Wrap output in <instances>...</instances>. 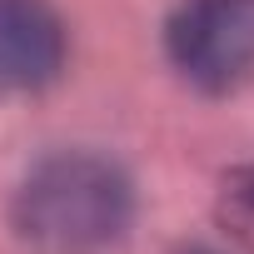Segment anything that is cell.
I'll return each instance as SVG.
<instances>
[{"mask_svg":"<svg viewBox=\"0 0 254 254\" xmlns=\"http://www.w3.org/2000/svg\"><path fill=\"white\" fill-rule=\"evenodd\" d=\"M135 214V190L105 155H55L15 194V229L40 254H100Z\"/></svg>","mask_w":254,"mask_h":254,"instance_id":"6da1fadb","label":"cell"},{"mask_svg":"<svg viewBox=\"0 0 254 254\" xmlns=\"http://www.w3.org/2000/svg\"><path fill=\"white\" fill-rule=\"evenodd\" d=\"M170 65L209 90L224 95L254 75V0H180L165 25Z\"/></svg>","mask_w":254,"mask_h":254,"instance_id":"7a4b0ae2","label":"cell"},{"mask_svg":"<svg viewBox=\"0 0 254 254\" xmlns=\"http://www.w3.org/2000/svg\"><path fill=\"white\" fill-rule=\"evenodd\" d=\"M65 65V25L50 0H0V90H40Z\"/></svg>","mask_w":254,"mask_h":254,"instance_id":"3957f363","label":"cell"},{"mask_svg":"<svg viewBox=\"0 0 254 254\" xmlns=\"http://www.w3.org/2000/svg\"><path fill=\"white\" fill-rule=\"evenodd\" d=\"M219 224L244 249H254V165L224 175V185H219Z\"/></svg>","mask_w":254,"mask_h":254,"instance_id":"277c9868","label":"cell"},{"mask_svg":"<svg viewBox=\"0 0 254 254\" xmlns=\"http://www.w3.org/2000/svg\"><path fill=\"white\" fill-rule=\"evenodd\" d=\"M190 254H209V249H190Z\"/></svg>","mask_w":254,"mask_h":254,"instance_id":"5b68a950","label":"cell"}]
</instances>
